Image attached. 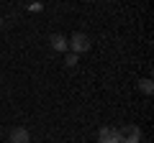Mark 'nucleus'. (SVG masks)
<instances>
[{
  "label": "nucleus",
  "instance_id": "f03ea898",
  "mask_svg": "<svg viewBox=\"0 0 154 143\" xmlns=\"http://www.w3.org/2000/svg\"><path fill=\"white\" fill-rule=\"evenodd\" d=\"M98 143H121V130L118 128H100L98 133Z\"/></svg>",
  "mask_w": 154,
  "mask_h": 143
},
{
  "label": "nucleus",
  "instance_id": "7ed1b4c3",
  "mask_svg": "<svg viewBox=\"0 0 154 143\" xmlns=\"http://www.w3.org/2000/svg\"><path fill=\"white\" fill-rule=\"evenodd\" d=\"M121 143H141V130L136 125L121 128Z\"/></svg>",
  "mask_w": 154,
  "mask_h": 143
},
{
  "label": "nucleus",
  "instance_id": "20e7f679",
  "mask_svg": "<svg viewBox=\"0 0 154 143\" xmlns=\"http://www.w3.org/2000/svg\"><path fill=\"white\" fill-rule=\"evenodd\" d=\"M11 143H31V133L26 128H13L11 130Z\"/></svg>",
  "mask_w": 154,
  "mask_h": 143
},
{
  "label": "nucleus",
  "instance_id": "0eeeda50",
  "mask_svg": "<svg viewBox=\"0 0 154 143\" xmlns=\"http://www.w3.org/2000/svg\"><path fill=\"white\" fill-rule=\"evenodd\" d=\"M77 61H80V59H77V54H67L64 64H67V66H77Z\"/></svg>",
  "mask_w": 154,
  "mask_h": 143
},
{
  "label": "nucleus",
  "instance_id": "423d86ee",
  "mask_svg": "<svg viewBox=\"0 0 154 143\" xmlns=\"http://www.w3.org/2000/svg\"><path fill=\"white\" fill-rule=\"evenodd\" d=\"M136 87H139V92H141V95H152V92H154V82H152L149 77L139 79V84H136Z\"/></svg>",
  "mask_w": 154,
  "mask_h": 143
},
{
  "label": "nucleus",
  "instance_id": "39448f33",
  "mask_svg": "<svg viewBox=\"0 0 154 143\" xmlns=\"http://www.w3.org/2000/svg\"><path fill=\"white\" fill-rule=\"evenodd\" d=\"M49 44H51L54 51H67V39L62 36V33H54V36L49 39Z\"/></svg>",
  "mask_w": 154,
  "mask_h": 143
},
{
  "label": "nucleus",
  "instance_id": "6e6552de",
  "mask_svg": "<svg viewBox=\"0 0 154 143\" xmlns=\"http://www.w3.org/2000/svg\"><path fill=\"white\" fill-rule=\"evenodd\" d=\"M0 28H3V18H0Z\"/></svg>",
  "mask_w": 154,
  "mask_h": 143
},
{
  "label": "nucleus",
  "instance_id": "f257e3e1",
  "mask_svg": "<svg viewBox=\"0 0 154 143\" xmlns=\"http://www.w3.org/2000/svg\"><path fill=\"white\" fill-rule=\"evenodd\" d=\"M90 46H93V41H90L88 33H72V39H67V49H72V54H85V51H90Z\"/></svg>",
  "mask_w": 154,
  "mask_h": 143
}]
</instances>
